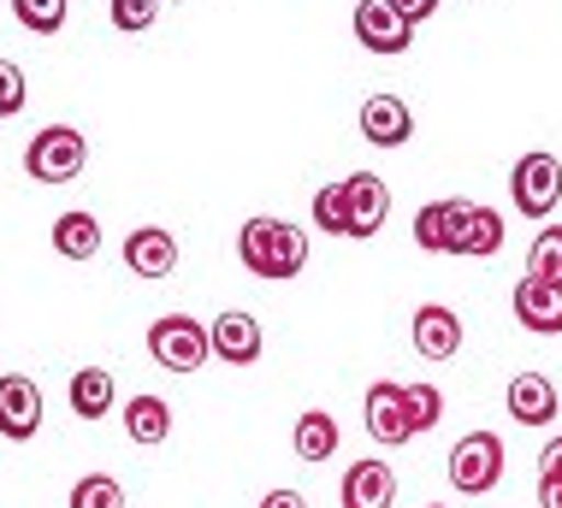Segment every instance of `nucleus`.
I'll return each mask as SVG.
<instances>
[{
  "mask_svg": "<svg viewBox=\"0 0 562 508\" xmlns=\"http://www.w3.org/2000/svg\"><path fill=\"white\" fill-rule=\"evenodd\" d=\"M237 255L255 279H296L308 267V237L291 225V219H249L237 230Z\"/></svg>",
  "mask_w": 562,
  "mask_h": 508,
  "instance_id": "1",
  "label": "nucleus"
},
{
  "mask_svg": "<svg viewBox=\"0 0 562 508\" xmlns=\"http://www.w3.org/2000/svg\"><path fill=\"white\" fill-rule=\"evenodd\" d=\"M83 166H89V143H83V131H71V125L36 131L24 148V172L36 183H71V178H83Z\"/></svg>",
  "mask_w": 562,
  "mask_h": 508,
  "instance_id": "2",
  "label": "nucleus"
},
{
  "mask_svg": "<svg viewBox=\"0 0 562 508\" xmlns=\"http://www.w3.org/2000/svg\"><path fill=\"white\" fill-rule=\"evenodd\" d=\"M148 355H155L166 373H195V366L214 355V337H207V326L190 314H160L155 326H148Z\"/></svg>",
  "mask_w": 562,
  "mask_h": 508,
  "instance_id": "3",
  "label": "nucleus"
},
{
  "mask_svg": "<svg viewBox=\"0 0 562 508\" xmlns=\"http://www.w3.org/2000/svg\"><path fill=\"white\" fill-rule=\"evenodd\" d=\"M509 195H515V213H527V219H544L557 202H562V160L557 154H521L509 172Z\"/></svg>",
  "mask_w": 562,
  "mask_h": 508,
  "instance_id": "4",
  "label": "nucleus"
},
{
  "mask_svg": "<svg viewBox=\"0 0 562 508\" xmlns=\"http://www.w3.org/2000/svg\"><path fill=\"white\" fill-rule=\"evenodd\" d=\"M497 479H504V443H497V432H468L450 450V485L468 490V497H485Z\"/></svg>",
  "mask_w": 562,
  "mask_h": 508,
  "instance_id": "5",
  "label": "nucleus"
},
{
  "mask_svg": "<svg viewBox=\"0 0 562 508\" xmlns=\"http://www.w3.org/2000/svg\"><path fill=\"white\" fill-rule=\"evenodd\" d=\"M356 42L368 54H408V42H415V24L403 19L397 7H391V0H361L356 7Z\"/></svg>",
  "mask_w": 562,
  "mask_h": 508,
  "instance_id": "6",
  "label": "nucleus"
},
{
  "mask_svg": "<svg viewBox=\"0 0 562 508\" xmlns=\"http://www.w3.org/2000/svg\"><path fill=\"white\" fill-rule=\"evenodd\" d=\"M344 213H349V237H379L391 219V190H385V178H373V172H356V178H344Z\"/></svg>",
  "mask_w": 562,
  "mask_h": 508,
  "instance_id": "7",
  "label": "nucleus"
},
{
  "mask_svg": "<svg viewBox=\"0 0 562 508\" xmlns=\"http://www.w3.org/2000/svg\"><path fill=\"white\" fill-rule=\"evenodd\" d=\"M368 432L373 443H415V420H408V396L397 379H373L368 391Z\"/></svg>",
  "mask_w": 562,
  "mask_h": 508,
  "instance_id": "8",
  "label": "nucleus"
},
{
  "mask_svg": "<svg viewBox=\"0 0 562 508\" xmlns=\"http://www.w3.org/2000/svg\"><path fill=\"white\" fill-rule=\"evenodd\" d=\"M36 432H42V391L24 373H7L0 379V438L30 443Z\"/></svg>",
  "mask_w": 562,
  "mask_h": 508,
  "instance_id": "9",
  "label": "nucleus"
},
{
  "mask_svg": "<svg viewBox=\"0 0 562 508\" xmlns=\"http://www.w3.org/2000/svg\"><path fill=\"white\" fill-rule=\"evenodd\" d=\"M468 207H474V202H456V195L427 202L415 213V242L427 255H456V249H462V230H468Z\"/></svg>",
  "mask_w": 562,
  "mask_h": 508,
  "instance_id": "10",
  "label": "nucleus"
},
{
  "mask_svg": "<svg viewBox=\"0 0 562 508\" xmlns=\"http://www.w3.org/2000/svg\"><path fill=\"white\" fill-rule=\"evenodd\" d=\"M361 136L373 148H403L415 136V113H408L403 95H368L361 101Z\"/></svg>",
  "mask_w": 562,
  "mask_h": 508,
  "instance_id": "11",
  "label": "nucleus"
},
{
  "mask_svg": "<svg viewBox=\"0 0 562 508\" xmlns=\"http://www.w3.org/2000/svg\"><path fill=\"white\" fill-rule=\"evenodd\" d=\"M504 403H509V420L515 426H551L557 408H562V396H557V384L544 379V373H515Z\"/></svg>",
  "mask_w": 562,
  "mask_h": 508,
  "instance_id": "12",
  "label": "nucleus"
},
{
  "mask_svg": "<svg viewBox=\"0 0 562 508\" xmlns=\"http://www.w3.org/2000/svg\"><path fill=\"white\" fill-rule=\"evenodd\" d=\"M125 267L136 272V279H172L178 267V237L160 225H143L125 237Z\"/></svg>",
  "mask_w": 562,
  "mask_h": 508,
  "instance_id": "13",
  "label": "nucleus"
},
{
  "mask_svg": "<svg viewBox=\"0 0 562 508\" xmlns=\"http://www.w3.org/2000/svg\"><path fill=\"white\" fill-rule=\"evenodd\" d=\"M408 331H415V349L427 361H450L456 349H462V319H456V307H445V302H427Z\"/></svg>",
  "mask_w": 562,
  "mask_h": 508,
  "instance_id": "14",
  "label": "nucleus"
},
{
  "mask_svg": "<svg viewBox=\"0 0 562 508\" xmlns=\"http://www.w3.org/2000/svg\"><path fill=\"white\" fill-rule=\"evenodd\" d=\"M515 319L533 337H557L562 331V290L539 284V279H521L515 284Z\"/></svg>",
  "mask_w": 562,
  "mask_h": 508,
  "instance_id": "15",
  "label": "nucleus"
},
{
  "mask_svg": "<svg viewBox=\"0 0 562 508\" xmlns=\"http://www.w3.org/2000/svg\"><path fill=\"white\" fill-rule=\"evenodd\" d=\"M391 503H397V473L385 461L368 455L344 473V508H391Z\"/></svg>",
  "mask_w": 562,
  "mask_h": 508,
  "instance_id": "16",
  "label": "nucleus"
},
{
  "mask_svg": "<svg viewBox=\"0 0 562 508\" xmlns=\"http://www.w3.org/2000/svg\"><path fill=\"white\" fill-rule=\"evenodd\" d=\"M207 337H214V355L220 361H232V366H249V361H261V326H255V314H225L207 326Z\"/></svg>",
  "mask_w": 562,
  "mask_h": 508,
  "instance_id": "17",
  "label": "nucleus"
},
{
  "mask_svg": "<svg viewBox=\"0 0 562 508\" xmlns=\"http://www.w3.org/2000/svg\"><path fill=\"white\" fill-rule=\"evenodd\" d=\"M54 249L66 255V260L101 255V225H95V213H83V207L59 213V219H54Z\"/></svg>",
  "mask_w": 562,
  "mask_h": 508,
  "instance_id": "18",
  "label": "nucleus"
},
{
  "mask_svg": "<svg viewBox=\"0 0 562 508\" xmlns=\"http://www.w3.org/2000/svg\"><path fill=\"white\" fill-rule=\"evenodd\" d=\"M125 432H131V443L155 450V443H166V432H172V408H166L160 396H131L125 403Z\"/></svg>",
  "mask_w": 562,
  "mask_h": 508,
  "instance_id": "19",
  "label": "nucleus"
},
{
  "mask_svg": "<svg viewBox=\"0 0 562 508\" xmlns=\"http://www.w3.org/2000/svg\"><path fill=\"white\" fill-rule=\"evenodd\" d=\"M71 414H78V420H108L113 414V373L108 366H83V373L71 379Z\"/></svg>",
  "mask_w": 562,
  "mask_h": 508,
  "instance_id": "20",
  "label": "nucleus"
},
{
  "mask_svg": "<svg viewBox=\"0 0 562 508\" xmlns=\"http://www.w3.org/2000/svg\"><path fill=\"white\" fill-rule=\"evenodd\" d=\"M291 443H296V455L302 461H331L338 455V420H331V414H302L296 420V432H291Z\"/></svg>",
  "mask_w": 562,
  "mask_h": 508,
  "instance_id": "21",
  "label": "nucleus"
},
{
  "mask_svg": "<svg viewBox=\"0 0 562 508\" xmlns=\"http://www.w3.org/2000/svg\"><path fill=\"white\" fill-rule=\"evenodd\" d=\"M497 249H504V213H492V207H468V230H462V249H456V255L485 260V255H497Z\"/></svg>",
  "mask_w": 562,
  "mask_h": 508,
  "instance_id": "22",
  "label": "nucleus"
},
{
  "mask_svg": "<svg viewBox=\"0 0 562 508\" xmlns=\"http://www.w3.org/2000/svg\"><path fill=\"white\" fill-rule=\"evenodd\" d=\"M527 279L562 290V225H544L533 237V249H527Z\"/></svg>",
  "mask_w": 562,
  "mask_h": 508,
  "instance_id": "23",
  "label": "nucleus"
},
{
  "mask_svg": "<svg viewBox=\"0 0 562 508\" xmlns=\"http://www.w3.org/2000/svg\"><path fill=\"white\" fill-rule=\"evenodd\" d=\"M71 508H125V490H119L113 473H83L71 485Z\"/></svg>",
  "mask_w": 562,
  "mask_h": 508,
  "instance_id": "24",
  "label": "nucleus"
},
{
  "mask_svg": "<svg viewBox=\"0 0 562 508\" xmlns=\"http://www.w3.org/2000/svg\"><path fill=\"white\" fill-rule=\"evenodd\" d=\"M408 396V420H415V432H432L438 420H445V391L438 384H403Z\"/></svg>",
  "mask_w": 562,
  "mask_h": 508,
  "instance_id": "25",
  "label": "nucleus"
},
{
  "mask_svg": "<svg viewBox=\"0 0 562 508\" xmlns=\"http://www.w3.org/2000/svg\"><path fill=\"white\" fill-rule=\"evenodd\" d=\"M12 12H19V24L36 30V36H54V30L66 24V0H12Z\"/></svg>",
  "mask_w": 562,
  "mask_h": 508,
  "instance_id": "26",
  "label": "nucleus"
},
{
  "mask_svg": "<svg viewBox=\"0 0 562 508\" xmlns=\"http://www.w3.org/2000/svg\"><path fill=\"white\" fill-rule=\"evenodd\" d=\"M314 225H321L326 237H349V213H344V183H326V190L314 195Z\"/></svg>",
  "mask_w": 562,
  "mask_h": 508,
  "instance_id": "27",
  "label": "nucleus"
},
{
  "mask_svg": "<svg viewBox=\"0 0 562 508\" xmlns=\"http://www.w3.org/2000/svg\"><path fill=\"white\" fill-rule=\"evenodd\" d=\"M108 7H113V24L131 30V36H143V30L160 19V0H108Z\"/></svg>",
  "mask_w": 562,
  "mask_h": 508,
  "instance_id": "28",
  "label": "nucleus"
},
{
  "mask_svg": "<svg viewBox=\"0 0 562 508\" xmlns=\"http://www.w3.org/2000/svg\"><path fill=\"white\" fill-rule=\"evenodd\" d=\"M24 106V71L12 59H0V118H12Z\"/></svg>",
  "mask_w": 562,
  "mask_h": 508,
  "instance_id": "29",
  "label": "nucleus"
},
{
  "mask_svg": "<svg viewBox=\"0 0 562 508\" xmlns=\"http://www.w3.org/2000/svg\"><path fill=\"white\" fill-rule=\"evenodd\" d=\"M539 479H562V438H551L539 450Z\"/></svg>",
  "mask_w": 562,
  "mask_h": 508,
  "instance_id": "30",
  "label": "nucleus"
},
{
  "mask_svg": "<svg viewBox=\"0 0 562 508\" xmlns=\"http://www.w3.org/2000/svg\"><path fill=\"white\" fill-rule=\"evenodd\" d=\"M391 7H397L408 24H420V19H432V12H438V0H391Z\"/></svg>",
  "mask_w": 562,
  "mask_h": 508,
  "instance_id": "31",
  "label": "nucleus"
},
{
  "mask_svg": "<svg viewBox=\"0 0 562 508\" xmlns=\"http://www.w3.org/2000/svg\"><path fill=\"white\" fill-rule=\"evenodd\" d=\"M261 508H308V497H302V490H267Z\"/></svg>",
  "mask_w": 562,
  "mask_h": 508,
  "instance_id": "32",
  "label": "nucleus"
},
{
  "mask_svg": "<svg viewBox=\"0 0 562 508\" xmlns=\"http://www.w3.org/2000/svg\"><path fill=\"white\" fill-rule=\"evenodd\" d=\"M539 508H562V479H539Z\"/></svg>",
  "mask_w": 562,
  "mask_h": 508,
  "instance_id": "33",
  "label": "nucleus"
},
{
  "mask_svg": "<svg viewBox=\"0 0 562 508\" xmlns=\"http://www.w3.org/2000/svg\"><path fill=\"white\" fill-rule=\"evenodd\" d=\"M427 508H450V503H427Z\"/></svg>",
  "mask_w": 562,
  "mask_h": 508,
  "instance_id": "34",
  "label": "nucleus"
},
{
  "mask_svg": "<svg viewBox=\"0 0 562 508\" xmlns=\"http://www.w3.org/2000/svg\"><path fill=\"white\" fill-rule=\"evenodd\" d=\"M172 7H184V0H172Z\"/></svg>",
  "mask_w": 562,
  "mask_h": 508,
  "instance_id": "35",
  "label": "nucleus"
}]
</instances>
